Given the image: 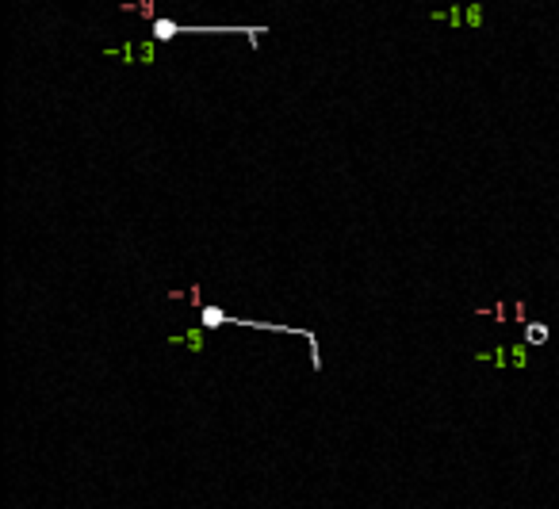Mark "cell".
<instances>
[{
    "label": "cell",
    "mask_w": 559,
    "mask_h": 509,
    "mask_svg": "<svg viewBox=\"0 0 559 509\" xmlns=\"http://www.w3.org/2000/svg\"><path fill=\"white\" fill-rule=\"evenodd\" d=\"M548 337H551V329L544 326V322H529V326H525V341H529V345H544Z\"/></svg>",
    "instance_id": "obj_1"
}]
</instances>
